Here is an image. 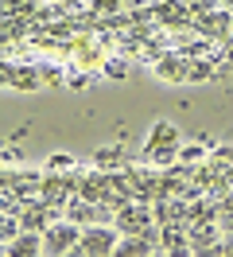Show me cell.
Returning <instances> with one entry per match:
<instances>
[{
    "mask_svg": "<svg viewBox=\"0 0 233 257\" xmlns=\"http://www.w3.org/2000/svg\"><path fill=\"white\" fill-rule=\"evenodd\" d=\"M39 249H43V238H35V234H16L4 253L8 257H39Z\"/></svg>",
    "mask_w": 233,
    "mask_h": 257,
    "instance_id": "cell-3",
    "label": "cell"
},
{
    "mask_svg": "<svg viewBox=\"0 0 233 257\" xmlns=\"http://www.w3.org/2000/svg\"><path fill=\"white\" fill-rule=\"evenodd\" d=\"M163 74H167V78H186L183 63H175V59H167V63H163Z\"/></svg>",
    "mask_w": 233,
    "mask_h": 257,
    "instance_id": "cell-5",
    "label": "cell"
},
{
    "mask_svg": "<svg viewBox=\"0 0 233 257\" xmlns=\"http://www.w3.org/2000/svg\"><path fill=\"white\" fill-rule=\"evenodd\" d=\"M148 257H152V253H148Z\"/></svg>",
    "mask_w": 233,
    "mask_h": 257,
    "instance_id": "cell-7",
    "label": "cell"
},
{
    "mask_svg": "<svg viewBox=\"0 0 233 257\" xmlns=\"http://www.w3.org/2000/svg\"><path fill=\"white\" fill-rule=\"evenodd\" d=\"M78 241H82V234H78L74 226L59 222V226H51V230L43 234V249H47V253H55V257H62V253H70Z\"/></svg>",
    "mask_w": 233,
    "mask_h": 257,
    "instance_id": "cell-2",
    "label": "cell"
},
{
    "mask_svg": "<svg viewBox=\"0 0 233 257\" xmlns=\"http://www.w3.org/2000/svg\"><path fill=\"white\" fill-rule=\"evenodd\" d=\"M62 257H90V253H82V249H78V245H74L70 253H62Z\"/></svg>",
    "mask_w": 233,
    "mask_h": 257,
    "instance_id": "cell-6",
    "label": "cell"
},
{
    "mask_svg": "<svg viewBox=\"0 0 233 257\" xmlns=\"http://www.w3.org/2000/svg\"><path fill=\"white\" fill-rule=\"evenodd\" d=\"M171 141H175V133H171V125H159V133H155V137H152V145H148V148H159V145H171Z\"/></svg>",
    "mask_w": 233,
    "mask_h": 257,
    "instance_id": "cell-4",
    "label": "cell"
},
{
    "mask_svg": "<svg viewBox=\"0 0 233 257\" xmlns=\"http://www.w3.org/2000/svg\"><path fill=\"white\" fill-rule=\"evenodd\" d=\"M78 249L90 257H109L117 249V234L105 230V226H93V230H82V241H78Z\"/></svg>",
    "mask_w": 233,
    "mask_h": 257,
    "instance_id": "cell-1",
    "label": "cell"
}]
</instances>
